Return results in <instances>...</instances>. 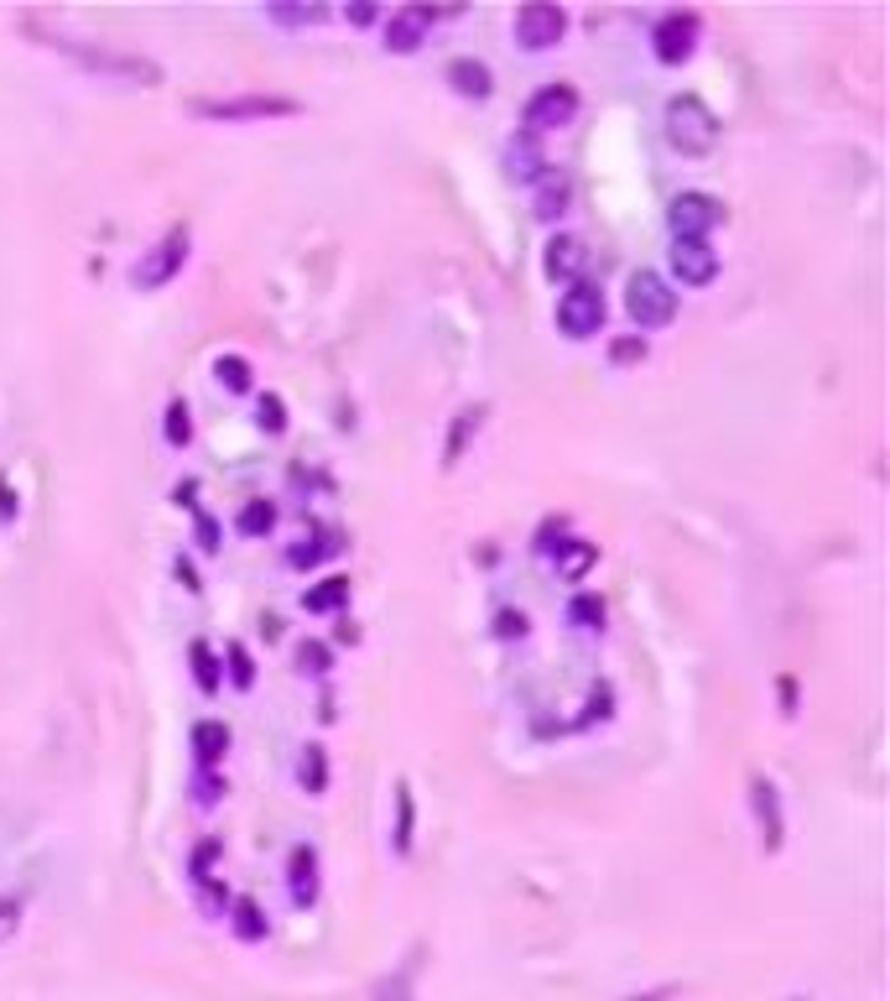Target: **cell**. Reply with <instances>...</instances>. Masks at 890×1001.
<instances>
[{
	"label": "cell",
	"mask_w": 890,
	"mask_h": 1001,
	"mask_svg": "<svg viewBox=\"0 0 890 1001\" xmlns=\"http://www.w3.org/2000/svg\"><path fill=\"white\" fill-rule=\"evenodd\" d=\"M667 142L678 146L682 157H703V152L719 146V116L698 95H678L667 105Z\"/></svg>",
	"instance_id": "obj_1"
},
{
	"label": "cell",
	"mask_w": 890,
	"mask_h": 1001,
	"mask_svg": "<svg viewBox=\"0 0 890 1001\" xmlns=\"http://www.w3.org/2000/svg\"><path fill=\"white\" fill-rule=\"evenodd\" d=\"M625 313H631L641 329H667L678 318V292L661 282L656 272H635L625 287Z\"/></svg>",
	"instance_id": "obj_2"
},
{
	"label": "cell",
	"mask_w": 890,
	"mask_h": 1001,
	"mask_svg": "<svg viewBox=\"0 0 890 1001\" xmlns=\"http://www.w3.org/2000/svg\"><path fill=\"white\" fill-rule=\"evenodd\" d=\"M558 329L568 339H588V334L605 329V292L594 282H568V292L558 298Z\"/></svg>",
	"instance_id": "obj_3"
},
{
	"label": "cell",
	"mask_w": 890,
	"mask_h": 1001,
	"mask_svg": "<svg viewBox=\"0 0 890 1001\" xmlns=\"http://www.w3.org/2000/svg\"><path fill=\"white\" fill-rule=\"evenodd\" d=\"M183 262H187V230H172V236H162L136 266H131V282H136L141 292H157V287H167L178 272H183Z\"/></svg>",
	"instance_id": "obj_4"
},
{
	"label": "cell",
	"mask_w": 890,
	"mask_h": 1001,
	"mask_svg": "<svg viewBox=\"0 0 890 1001\" xmlns=\"http://www.w3.org/2000/svg\"><path fill=\"white\" fill-rule=\"evenodd\" d=\"M667 219H672V240H708L714 225H724V204L714 193H678Z\"/></svg>",
	"instance_id": "obj_5"
},
{
	"label": "cell",
	"mask_w": 890,
	"mask_h": 1001,
	"mask_svg": "<svg viewBox=\"0 0 890 1001\" xmlns=\"http://www.w3.org/2000/svg\"><path fill=\"white\" fill-rule=\"evenodd\" d=\"M562 32H568V11L562 5H521L515 11V43L526 52H547L562 43Z\"/></svg>",
	"instance_id": "obj_6"
},
{
	"label": "cell",
	"mask_w": 890,
	"mask_h": 1001,
	"mask_svg": "<svg viewBox=\"0 0 890 1001\" xmlns=\"http://www.w3.org/2000/svg\"><path fill=\"white\" fill-rule=\"evenodd\" d=\"M198 116L209 120H271V116H297V99L281 95H234V99H198Z\"/></svg>",
	"instance_id": "obj_7"
},
{
	"label": "cell",
	"mask_w": 890,
	"mask_h": 1001,
	"mask_svg": "<svg viewBox=\"0 0 890 1001\" xmlns=\"http://www.w3.org/2000/svg\"><path fill=\"white\" fill-rule=\"evenodd\" d=\"M573 116H578V89H573V84H547V89L532 95V105H526V136H541V131H552V125H568Z\"/></svg>",
	"instance_id": "obj_8"
},
{
	"label": "cell",
	"mask_w": 890,
	"mask_h": 1001,
	"mask_svg": "<svg viewBox=\"0 0 890 1001\" xmlns=\"http://www.w3.org/2000/svg\"><path fill=\"white\" fill-rule=\"evenodd\" d=\"M698 48V16L693 11H672V16H661L651 32V52L661 63H687Z\"/></svg>",
	"instance_id": "obj_9"
},
{
	"label": "cell",
	"mask_w": 890,
	"mask_h": 1001,
	"mask_svg": "<svg viewBox=\"0 0 890 1001\" xmlns=\"http://www.w3.org/2000/svg\"><path fill=\"white\" fill-rule=\"evenodd\" d=\"M667 262H672V277H678L682 287H708L719 277V251H714L708 240H672Z\"/></svg>",
	"instance_id": "obj_10"
},
{
	"label": "cell",
	"mask_w": 890,
	"mask_h": 1001,
	"mask_svg": "<svg viewBox=\"0 0 890 1001\" xmlns=\"http://www.w3.org/2000/svg\"><path fill=\"white\" fill-rule=\"evenodd\" d=\"M438 22V11L432 5H401L391 11V22H386V48L391 52H417L427 43V32Z\"/></svg>",
	"instance_id": "obj_11"
},
{
	"label": "cell",
	"mask_w": 890,
	"mask_h": 1001,
	"mask_svg": "<svg viewBox=\"0 0 890 1001\" xmlns=\"http://www.w3.org/2000/svg\"><path fill=\"white\" fill-rule=\"evenodd\" d=\"M584 262H588L584 240H573V236L547 240V262H541V266H547V277H552V282H578Z\"/></svg>",
	"instance_id": "obj_12"
},
{
	"label": "cell",
	"mask_w": 890,
	"mask_h": 1001,
	"mask_svg": "<svg viewBox=\"0 0 890 1001\" xmlns=\"http://www.w3.org/2000/svg\"><path fill=\"white\" fill-rule=\"evenodd\" d=\"M448 84H453L464 99H485L490 95V69H485L479 58H453V63H448Z\"/></svg>",
	"instance_id": "obj_13"
},
{
	"label": "cell",
	"mask_w": 890,
	"mask_h": 1001,
	"mask_svg": "<svg viewBox=\"0 0 890 1001\" xmlns=\"http://www.w3.org/2000/svg\"><path fill=\"white\" fill-rule=\"evenodd\" d=\"M313 897H318V856L303 845V851H292V903L307 907Z\"/></svg>",
	"instance_id": "obj_14"
},
{
	"label": "cell",
	"mask_w": 890,
	"mask_h": 1001,
	"mask_svg": "<svg viewBox=\"0 0 890 1001\" xmlns=\"http://www.w3.org/2000/svg\"><path fill=\"white\" fill-rule=\"evenodd\" d=\"M193 751H198V762L204 767L219 762V757L230 751V731H224L219 720H198V725H193Z\"/></svg>",
	"instance_id": "obj_15"
},
{
	"label": "cell",
	"mask_w": 890,
	"mask_h": 1001,
	"mask_svg": "<svg viewBox=\"0 0 890 1001\" xmlns=\"http://www.w3.org/2000/svg\"><path fill=\"white\" fill-rule=\"evenodd\" d=\"M344 600H350V579H344V574H328L324 584H313V590L303 595V605H307V611H318V616H324V611H339Z\"/></svg>",
	"instance_id": "obj_16"
},
{
	"label": "cell",
	"mask_w": 890,
	"mask_h": 1001,
	"mask_svg": "<svg viewBox=\"0 0 890 1001\" xmlns=\"http://www.w3.org/2000/svg\"><path fill=\"white\" fill-rule=\"evenodd\" d=\"M562 204H568V178H558V172H541V178H537V215L541 219H558Z\"/></svg>",
	"instance_id": "obj_17"
},
{
	"label": "cell",
	"mask_w": 890,
	"mask_h": 1001,
	"mask_svg": "<svg viewBox=\"0 0 890 1001\" xmlns=\"http://www.w3.org/2000/svg\"><path fill=\"white\" fill-rule=\"evenodd\" d=\"M599 558L594 543H558V574L562 579H584V569Z\"/></svg>",
	"instance_id": "obj_18"
},
{
	"label": "cell",
	"mask_w": 890,
	"mask_h": 1001,
	"mask_svg": "<svg viewBox=\"0 0 890 1001\" xmlns=\"http://www.w3.org/2000/svg\"><path fill=\"white\" fill-rule=\"evenodd\" d=\"M541 167H547V157L537 152V142H532V136L511 142V172H515V178H541Z\"/></svg>",
	"instance_id": "obj_19"
},
{
	"label": "cell",
	"mask_w": 890,
	"mask_h": 1001,
	"mask_svg": "<svg viewBox=\"0 0 890 1001\" xmlns=\"http://www.w3.org/2000/svg\"><path fill=\"white\" fill-rule=\"evenodd\" d=\"M240 532H245V538H260V532H271V527H277V506H271V500H251V506H245V511H240Z\"/></svg>",
	"instance_id": "obj_20"
},
{
	"label": "cell",
	"mask_w": 890,
	"mask_h": 1001,
	"mask_svg": "<svg viewBox=\"0 0 890 1001\" xmlns=\"http://www.w3.org/2000/svg\"><path fill=\"white\" fill-rule=\"evenodd\" d=\"M266 16L281 22V26H318V22H328L324 5H266Z\"/></svg>",
	"instance_id": "obj_21"
},
{
	"label": "cell",
	"mask_w": 890,
	"mask_h": 1001,
	"mask_svg": "<svg viewBox=\"0 0 890 1001\" xmlns=\"http://www.w3.org/2000/svg\"><path fill=\"white\" fill-rule=\"evenodd\" d=\"M214 376H219V386H230V391H251V360L219 355L214 360Z\"/></svg>",
	"instance_id": "obj_22"
},
{
	"label": "cell",
	"mask_w": 890,
	"mask_h": 1001,
	"mask_svg": "<svg viewBox=\"0 0 890 1001\" xmlns=\"http://www.w3.org/2000/svg\"><path fill=\"white\" fill-rule=\"evenodd\" d=\"M568 620H573L578 631H599V626H605V600H599V595H578L573 605H568Z\"/></svg>",
	"instance_id": "obj_23"
},
{
	"label": "cell",
	"mask_w": 890,
	"mask_h": 1001,
	"mask_svg": "<svg viewBox=\"0 0 890 1001\" xmlns=\"http://www.w3.org/2000/svg\"><path fill=\"white\" fill-rule=\"evenodd\" d=\"M755 809H760V824H766V845H781V819H776V798H771V783H755Z\"/></svg>",
	"instance_id": "obj_24"
},
{
	"label": "cell",
	"mask_w": 890,
	"mask_h": 1001,
	"mask_svg": "<svg viewBox=\"0 0 890 1001\" xmlns=\"http://www.w3.org/2000/svg\"><path fill=\"white\" fill-rule=\"evenodd\" d=\"M303 787H307V793H324V787H328V757H324V746H307V751H303Z\"/></svg>",
	"instance_id": "obj_25"
},
{
	"label": "cell",
	"mask_w": 890,
	"mask_h": 1001,
	"mask_svg": "<svg viewBox=\"0 0 890 1001\" xmlns=\"http://www.w3.org/2000/svg\"><path fill=\"white\" fill-rule=\"evenodd\" d=\"M234 933H240V939H260V933H266V918H260V907L251 903V897L234 903Z\"/></svg>",
	"instance_id": "obj_26"
},
{
	"label": "cell",
	"mask_w": 890,
	"mask_h": 1001,
	"mask_svg": "<svg viewBox=\"0 0 890 1001\" xmlns=\"http://www.w3.org/2000/svg\"><path fill=\"white\" fill-rule=\"evenodd\" d=\"M187 438H193V423H187V402H172V407H167V444H172V449H183Z\"/></svg>",
	"instance_id": "obj_27"
},
{
	"label": "cell",
	"mask_w": 890,
	"mask_h": 1001,
	"mask_svg": "<svg viewBox=\"0 0 890 1001\" xmlns=\"http://www.w3.org/2000/svg\"><path fill=\"white\" fill-rule=\"evenodd\" d=\"M193 673H198V689L204 694L219 689V667H214V652L204 642H193Z\"/></svg>",
	"instance_id": "obj_28"
},
{
	"label": "cell",
	"mask_w": 890,
	"mask_h": 1001,
	"mask_svg": "<svg viewBox=\"0 0 890 1001\" xmlns=\"http://www.w3.org/2000/svg\"><path fill=\"white\" fill-rule=\"evenodd\" d=\"M256 423H260L266 433H286V407H281V397H271V391L260 397V407H256Z\"/></svg>",
	"instance_id": "obj_29"
},
{
	"label": "cell",
	"mask_w": 890,
	"mask_h": 1001,
	"mask_svg": "<svg viewBox=\"0 0 890 1001\" xmlns=\"http://www.w3.org/2000/svg\"><path fill=\"white\" fill-rule=\"evenodd\" d=\"M230 678L240 684V689H251L256 684V663H251V652L240 642H230Z\"/></svg>",
	"instance_id": "obj_30"
},
{
	"label": "cell",
	"mask_w": 890,
	"mask_h": 1001,
	"mask_svg": "<svg viewBox=\"0 0 890 1001\" xmlns=\"http://www.w3.org/2000/svg\"><path fill=\"white\" fill-rule=\"evenodd\" d=\"M297 663H303V673H328V663H333V658H328L324 642H303V647H297Z\"/></svg>",
	"instance_id": "obj_31"
},
{
	"label": "cell",
	"mask_w": 890,
	"mask_h": 1001,
	"mask_svg": "<svg viewBox=\"0 0 890 1001\" xmlns=\"http://www.w3.org/2000/svg\"><path fill=\"white\" fill-rule=\"evenodd\" d=\"M333 548H339V543H328V538H313V543H303V548H292L286 558H292V564L303 569V564H318V558H324V553H333Z\"/></svg>",
	"instance_id": "obj_32"
},
{
	"label": "cell",
	"mask_w": 890,
	"mask_h": 1001,
	"mask_svg": "<svg viewBox=\"0 0 890 1001\" xmlns=\"http://www.w3.org/2000/svg\"><path fill=\"white\" fill-rule=\"evenodd\" d=\"M397 804H401V824H397V845H401V851H406V845H412V793H406V787H401V793H397Z\"/></svg>",
	"instance_id": "obj_33"
},
{
	"label": "cell",
	"mask_w": 890,
	"mask_h": 1001,
	"mask_svg": "<svg viewBox=\"0 0 890 1001\" xmlns=\"http://www.w3.org/2000/svg\"><path fill=\"white\" fill-rule=\"evenodd\" d=\"M500 637H526V616H521V611H505V616H500Z\"/></svg>",
	"instance_id": "obj_34"
},
{
	"label": "cell",
	"mask_w": 890,
	"mask_h": 1001,
	"mask_svg": "<svg viewBox=\"0 0 890 1001\" xmlns=\"http://www.w3.org/2000/svg\"><path fill=\"white\" fill-rule=\"evenodd\" d=\"M646 355V345L641 339H625V345H614V360H641Z\"/></svg>",
	"instance_id": "obj_35"
},
{
	"label": "cell",
	"mask_w": 890,
	"mask_h": 1001,
	"mask_svg": "<svg viewBox=\"0 0 890 1001\" xmlns=\"http://www.w3.org/2000/svg\"><path fill=\"white\" fill-rule=\"evenodd\" d=\"M16 918H22V903H0V933L11 929V924H16Z\"/></svg>",
	"instance_id": "obj_36"
},
{
	"label": "cell",
	"mask_w": 890,
	"mask_h": 1001,
	"mask_svg": "<svg viewBox=\"0 0 890 1001\" xmlns=\"http://www.w3.org/2000/svg\"><path fill=\"white\" fill-rule=\"evenodd\" d=\"M350 22H354V26H365V22H375V11H370V5H354Z\"/></svg>",
	"instance_id": "obj_37"
}]
</instances>
